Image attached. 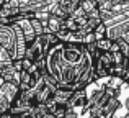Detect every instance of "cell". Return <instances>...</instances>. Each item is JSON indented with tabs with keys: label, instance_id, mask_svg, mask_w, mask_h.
Segmentation results:
<instances>
[{
	"label": "cell",
	"instance_id": "cell-9",
	"mask_svg": "<svg viewBox=\"0 0 129 118\" xmlns=\"http://www.w3.org/2000/svg\"><path fill=\"white\" fill-rule=\"evenodd\" d=\"M126 110H129V99L126 100Z\"/></svg>",
	"mask_w": 129,
	"mask_h": 118
},
{
	"label": "cell",
	"instance_id": "cell-3",
	"mask_svg": "<svg viewBox=\"0 0 129 118\" xmlns=\"http://www.w3.org/2000/svg\"><path fill=\"white\" fill-rule=\"evenodd\" d=\"M0 48L7 49L13 59L16 61L18 56V38H16V31L12 25H0Z\"/></svg>",
	"mask_w": 129,
	"mask_h": 118
},
{
	"label": "cell",
	"instance_id": "cell-10",
	"mask_svg": "<svg viewBox=\"0 0 129 118\" xmlns=\"http://www.w3.org/2000/svg\"><path fill=\"white\" fill-rule=\"evenodd\" d=\"M126 84H127V85H129V79H127V80H126Z\"/></svg>",
	"mask_w": 129,
	"mask_h": 118
},
{
	"label": "cell",
	"instance_id": "cell-2",
	"mask_svg": "<svg viewBox=\"0 0 129 118\" xmlns=\"http://www.w3.org/2000/svg\"><path fill=\"white\" fill-rule=\"evenodd\" d=\"M21 93L18 84L15 82H3L0 84V115L2 113H8L12 110V107L15 105L16 99Z\"/></svg>",
	"mask_w": 129,
	"mask_h": 118
},
{
	"label": "cell",
	"instance_id": "cell-1",
	"mask_svg": "<svg viewBox=\"0 0 129 118\" xmlns=\"http://www.w3.org/2000/svg\"><path fill=\"white\" fill-rule=\"evenodd\" d=\"M88 58L87 46L83 43H62L60 46V67L79 66Z\"/></svg>",
	"mask_w": 129,
	"mask_h": 118
},
{
	"label": "cell",
	"instance_id": "cell-6",
	"mask_svg": "<svg viewBox=\"0 0 129 118\" xmlns=\"http://www.w3.org/2000/svg\"><path fill=\"white\" fill-rule=\"evenodd\" d=\"M39 80H41V79H38L35 74L28 72V70H21L18 85H20L21 90H31V89H35V87L39 84Z\"/></svg>",
	"mask_w": 129,
	"mask_h": 118
},
{
	"label": "cell",
	"instance_id": "cell-7",
	"mask_svg": "<svg viewBox=\"0 0 129 118\" xmlns=\"http://www.w3.org/2000/svg\"><path fill=\"white\" fill-rule=\"evenodd\" d=\"M15 62V59H13V56L10 54L7 49L0 48V67L2 66H10V64Z\"/></svg>",
	"mask_w": 129,
	"mask_h": 118
},
{
	"label": "cell",
	"instance_id": "cell-5",
	"mask_svg": "<svg viewBox=\"0 0 129 118\" xmlns=\"http://www.w3.org/2000/svg\"><path fill=\"white\" fill-rule=\"evenodd\" d=\"M74 92H75V90L67 89V87H59V89L54 92V95H52V102L56 103L59 108H67V105H69Z\"/></svg>",
	"mask_w": 129,
	"mask_h": 118
},
{
	"label": "cell",
	"instance_id": "cell-8",
	"mask_svg": "<svg viewBox=\"0 0 129 118\" xmlns=\"http://www.w3.org/2000/svg\"><path fill=\"white\" fill-rule=\"evenodd\" d=\"M80 116V113L77 112V110H74V108H67V112H66V118H79Z\"/></svg>",
	"mask_w": 129,
	"mask_h": 118
},
{
	"label": "cell",
	"instance_id": "cell-4",
	"mask_svg": "<svg viewBox=\"0 0 129 118\" xmlns=\"http://www.w3.org/2000/svg\"><path fill=\"white\" fill-rule=\"evenodd\" d=\"M88 100H90V95H88L87 89L75 90L74 95H72V99H70V102H69V105H67V108H74L79 113H83V112H87Z\"/></svg>",
	"mask_w": 129,
	"mask_h": 118
}]
</instances>
